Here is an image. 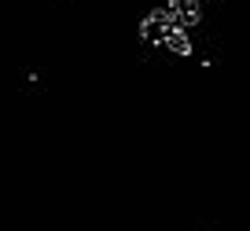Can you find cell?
Masks as SVG:
<instances>
[{
    "instance_id": "obj_3",
    "label": "cell",
    "mask_w": 250,
    "mask_h": 231,
    "mask_svg": "<svg viewBox=\"0 0 250 231\" xmlns=\"http://www.w3.org/2000/svg\"><path fill=\"white\" fill-rule=\"evenodd\" d=\"M162 44L169 48L173 55H191V40H188V33H184V30H169Z\"/></svg>"
},
{
    "instance_id": "obj_1",
    "label": "cell",
    "mask_w": 250,
    "mask_h": 231,
    "mask_svg": "<svg viewBox=\"0 0 250 231\" xmlns=\"http://www.w3.org/2000/svg\"><path fill=\"white\" fill-rule=\"evenodd\" d=\"M169 30H177V22H173V11H169V8H155V11H151V15L140 22V37H144V40H155V44H162Z\"/></svg>"
},
{
    "instance_id": "obj_2",
    "label": "cell",
    "mask_w": 250,
    "mask_h": 231,
    "mask_svg": "<svg viewBox=\"0 0 250 231\" xmlns=\"http://www.w3.org/2000/svg\"><path fill=\"white\" fill-rule=\"evenodd\" d=\"M169 11H173L177 30H191V26H199V0H173Z\"/></svg>"
}]
</instances>
